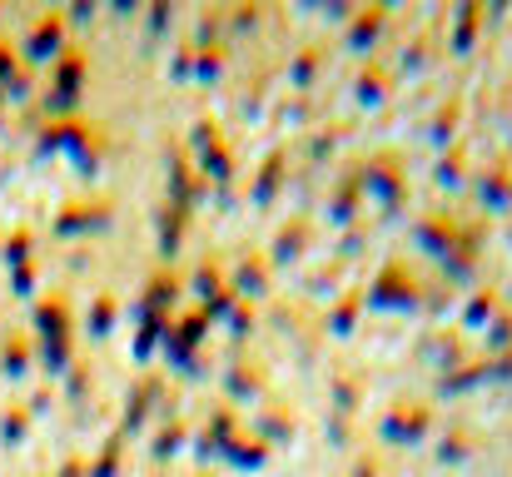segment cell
Here are the masks:
<instances>
[]
</instances>
